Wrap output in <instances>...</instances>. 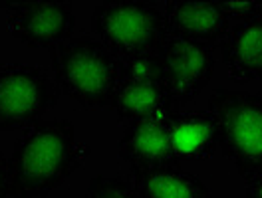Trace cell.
<instances>
[{
	"label": "cell",
	"mask_w": 262,
	"mask_h": 198,
	"mask_svg": "<svg viewBox=\"0 0 262 198\" xmlns=\"http://www.w3.org/2000/svg\"><path fill=\"white\" fill-rule=\"evenodd\" d=\"M85 163V148L76 139L70 119H42L24 129L14 143L10 165V196L42 198L62 188Z\"/></svg>",
	"instance_id": "1"
},
{
	"label": "cell",
	"mask_w": 262,
	"mask_h": 198,
	"mask_svg": "<svg viewBox=\"0 0 262 198\" xmlns=\"http://www.w3.org/2000/svg\"><path fill=\"white\" fill-rule=\"evenodd\" d=\"M52 78L58 89L85 109L107 107L119 78L121 60L98 38L74 36L50 50Z\"/></svg>",
	"instance_id": "2"
},
{
	"label": "cell",
	"mask_w": 262,
	"mask_h": 198,
	"mask_svg": "<svg viewBox=\"0 0 262 198\" xmlns=\"http://www.w3.org/2000/svg\"><path fill=\"white\" fill-rule=\"evenodd\" d=\"M92 32L121 62L157 54L169 38L165 12L147 0H105L96 4Z\"/></svg>",
	"instance_id": "3"
},
{
	"label": "cell",
	"mask_w": 262,
	"mask_h": 198,
	"mask_svg": "<svg viewBox=\"0 0 262 198\" xmlns=\"http://www.w3.org/2000/svg\"><path fill=\"white\" fill-rule=\"evenodd\" d=\"M209 111L216 117L219 148L238 177L250 182L262 175V95L219 87L209 97Z\"/></svg>",
	"instance_id": "4"
},
{
	"label": "cell",
	"mask_w": 262,
	"mask_h": 198,
	"mask_svg": "<svg viewBox=\"0 0 262 198\" xmlns=\"http://www.w3.org/2000/svg\"><path fill=\"white\" fill-rule=\"evenodd\" d=\"M48 69L26 64H0V131L28 129L60 101Z\"/></svg>",
	"instance_id": "5"
},
{
	"label": "cell",
	"mask_w": 262,
	"mask_h": 198,
	"mask_svg": "<svg viewBox=\"0 0 262 198\" xmlns=\"http://www.w3.org/2000/svg\"><path fill=\"white\" fill-rule=\"evenodd\" d=\"M107 107L119 121L129 123L173 113V101L167 91L157 54H145L121 62L119 78Z\"/></svg>",
	"instance_id": "6"
},
{
	"label": "cell",
	"mask_w": 262,
	"mask_h": 198,
	"mask_svg": "<svg viewBox=\"0 0 262 198\" xmlns=\"http://www.w3.org/2000/svg\"><path fill=\"white\" fill-rule=\"evenodd\" d=\"M0 8L8 12V32L28 48H56L76 28L74 6L68 0L0 2Z\"/></svg>",
	"instance_id": "7"
},
{
	"label": "cell",
	"mask_w": 262,
	"mask_h": 198,
	"mask_svg": "<svg viewBox=\"0 0 262 198\" xmlns=\"http://www.w3.org/2000/svg\"><path fill=\"white\" fill-rule=\"evenodd\" d=\"M157 56L173 107L199 97L213 80L216 60L213 48L207 44L169 36Z\"/></svg>",
	"instance_id": "8"
},
{
	"label": "cell",
	"mask_w": 262,
	"mask_h": 198,
	"mask_svg": "<svg viewBox=\"0 0 262 198\" xmlns=\"http://www.w3.org/2000/svg\"><path fill=\"white\" fill-rule=\"evenodd\" d=\"M117 153L133 175L181 165L173 147L171 113L129 123L117 143Z\"/></svg>",
	"instance_id": "9"
},
{
	"label": "cell",
	"mask_w": 262,
	"mask_h": 198,
	"mask_svg": "<svg viewBox=\"0 0 262 198\" xmlns=\"http://www.w3.org/2000/svg\"><path fill=\"white\" fill-rule=\"evenodd\" d=\"M163 12L169 36L207 46L221 44L232 26L219 2L167 0Z\"/></svg>",
	"instance_id": "10"
},
{
	"label": "cell",
	"mask_w": 262,
	"mask_h": 198,
	"mask_svg": "<svg viewBox=\"0 0 262 198\" xmlns=\"http://www.w3.org/2000/svg\"><path fill=\"white\" fill-rule=\"evenodd\" d=\"M219 48L232 82H262V18L230 26Z\"/></svg>",
	"instance_id": "11"
},
{
	"label": "cell",
	"mask_w": 262,
	"mask_h": 198,
	"mask_svg": "<svg viewBox=\"0 0 262 198\" xmlns=\"http://www.w3.org/2000/svg\"><path fill=\"white\" fill-rule=\"evenodd\" d=\"M171 135L181 161H209L219 148V125L209 109L171 113Z\"/></svg>",
	"instance_id": "12"
},
{
	"label": "cell",
	"mask_w": 262,
	"mask_h": 198,
	"mask_svg": "<svg viewBox=\"0 0 262 198\" xmlns=\"http://www.w3.org/2000/svg\"><path fill=\"white\" fill-rule=\"evenodd\" d=\"M133 186L141 198H214L205 182L181 165L135 172Z\"/></svg>",
	"instance_id": "13"
},
{
	"label": "cell",
	"mask_w": 262,
	"mask_h": 198,
	"mask_svg": "<svg viewBox=\"0 0 262 198\" xmlns=\"http://www.w3.org/2000/svg\"><path fill=\"white\" fill-rule=\"evenodd\" d=\"M83 198H141L133 182L123 179V177H103L98 175L94 177Z\"/></svg>",
	"instance_id": "14"
},
{
	"label": "cell",
	"mask_w": 262,
	"mask_h": 198,
	"mask_svg": "<svg viewBox=\"0 0 262 198\" xmlns=\"http://www.w3.org/2000/svg\"><path fill=\"white\" fill-rule=\"evenodd\" d=\"M219 6L223 8V12L227 14L229 20H236V24L254 20V18H262V2L227 0V2H219Z\"/></svg>",
	"instance_id": "15"
},
{
	"label": "cell",
	"mask_w": 262,
	"mask_h": 198,
	"mask_svg": "<svg viewBox=\"0 0 262 198\" xmlns=\"http://www.w3.org/2000/svg\"><path fill=\"white\" fill-rule=\"evenodd\" d=\"M10 196V165L4 153L0 151V198Z\"/></svg>",
	"instance_id": "16"
},
{
	"label": "cell",
	"mask_w": 262,
	"mask_h": 198,
	"mask_svg": "<svg viewBox=\"0 0 262 198\" xmlns=\"http://www.w3.org/2000/svg\"><path fill=\"white\" fill-rule=\"evenodd\" d=\"M245 198H262V175L254 177L250 182H246Z\"/></svg>",
	"instance_id": "17"
}]
</instances>
